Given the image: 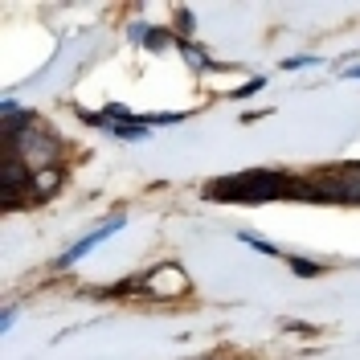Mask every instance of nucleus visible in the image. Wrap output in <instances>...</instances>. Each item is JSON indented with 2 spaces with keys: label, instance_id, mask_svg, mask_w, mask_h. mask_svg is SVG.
I'll return each instance as SVG.
<instances>
[{
  "label": "nucleus",
  "instance_id": "1",
  "mask_svg": "<svg viewBox=\"0 0 360 360\" xmlns=\"http://www.w3.org/2000/svg\"><path fill=\"white\" fill-rule=\"evenodd\" d=\"M295 188H299V176H287V172H270V168H250V172H238V176L225 180H209L205 184V197L209 201H233V205H262V201H295Z\"/></svg>",
  "mask_w": 360,
  "mask_h": 360
},
{
  "label": "nucleus",
  "instance_id": "2",
  "mask_svg": "<svg viewBox=\"0 0 360 360\" xmlns=\"http://www.w3.org/2000/svg\"><path fill=\"white\" fill-rule=\"evenodd\" d=\"M139 291H148V295H164V299H176V295L188 291V274L176 266V262H164V266L156 270H148L143 278H139Z\"/></svg>",
  "mask_w": 360,
  "mask_h": 360
},
{
  "label": "nucleus",
  "instance_id": "3",
  "mask_svg": "<svg viewBox=\"0 0 360 360\" xmlns=\"http://www.w3.org/2000/svg\"><path fill=\"white\" fill-rule=\"evenodd\" d=\"M119 229H123V217H111V221H103L98 229H94V233H86L82 242H74V246H70L66 254H62V258H53V266H62V270H66V266H74V262H78L82 254H90L94 246H103V242H107V238H115Z\"/></svg>",
  "mask_w": 360,
  "mask_h": 360
},
{
  "label": "nucleus",
  "instance_id": "4",
  "mask_svg": "<svg viewBox=\"0 0 360 360\" xmlns=\"http://www.w3.org/2000/svg\"><path fill=\"white\" fill-rule=\"evenodd\" d=\"M62 180H66V172H62V164H49V168H37V172H33V193H37V197H53V193L62 188Z\"/></svg>",
  "mask_w": 360,
  "mask_h": 360
},
{
  "label": "nucleus",
  "instance_id": "5",
  "mask_svg": "<svg viewBox=\"0 0 360 360\" xmlns=\"http://www.w3.org/2000/svg\"><path fill=\"white\" fill-rule=\"evenodd\" d=\"M168 45H180L176 33L168 29V25H148V33H143V49H152V53H164Z\"/></svg>",
  "mask_w": 360,
  "mask_h": 360
},
{
  "label": "nucleus",
  "instance_id": "6",
  "mask_svg": "<svg viewBox=\"0 0 360 360\" xmlns=\"http://www.w3.org/2000/svg\"><path fill=\"white\" fill-rule=\"evenodd\" d=\"M176 49H180V58H184V62H188L193 70H213V74H217V70H225L221 62H209V53H205L201 45H193V41H180Z\"/></svg>",
  "mask_w": 360,
  "mask_h": 360
},
{
  "label": "nucleus",
  "instance_id": "7",
  "mask_svg": "<svg viewBox=\"0 0 360 360\" xmlns=\"http://www.w3.org/2000/svg\"><path fill=\"white\" fill-rule=\"evenodd\" d=\"M287 266H291V274H299V278H319V274L328 270L323 262H311V258H303V254H291Z\"/></svg>",
  "mask_w": 360,
  "mask_h": 360
},
{
  "label": "nucleus",
  "instance_id": "8",
  "mask_svg": "<svg viewBox=\"0 0 360 360\" xmlns=\"http://www.w3.org/2000/svg\"><path fill=\"white\" fill-rule=\"evenodd\" d=\"M238 242L254 246L258 254H266V258H278V246H274V242H266V238H258V233H246V229H242V233H238Z\"/></svg>",
  "mask_w": 360,
  "mask_h": 360
},
{
  "label": "nucleus",
  "instance_id": "9",
  "mask_svg": "<svg viewBox=\"0 0 360 360\" xmlns=\"http://www.w3.org/2000/svg\"><path fill=\"white\" fill-rule=\"evenodd\" d=\"M262 86H266V78L258 74V78H250V82H242L238 90H229V98H233V103H246V98H254V94H258Z\"/></svg>",
  "mask_w": 360,
  "mask_h": 360
},
{
  "label": "nucleus",
  "instance_id": "10",
  "mask_svg": "<svg viewBox=\"0 0 360 360\" xmlns=\"http://www.w3.org/2000/svg\"><path fill=\"white\" fill-rule=\"evenodd\" d=\"M193 29H197L193 8H184V4H180V8H176V33H180V41H188V37H193Z\"/></svg>",
  "mask_w": 360,
  "mask_h": 360
},
{
  "label": "nucleus",
  "instance_id": "11",
  "mask_svg": "<svg viewBox=\"0 0 360 360\" xmlns=\"http://www.w3.org/2000/svg\"><path fill=\"white\" fill-rule=\"evenodd\" d=\"M315 62H319V58H307V53H303V58H287L283 70H307V66H315Z\"/></svg>",
  "mask_w": 360,
  "mask_h": 360
},
{
  "label": "nucleus",
  "instance_id": "12",
  "mask_svg": "<svg viewBox=\"0 0 360 360\" xmlns=\"http://www.w3.org/2000/svg\"><path fill=\"white\" fill-rule=\"evenodd\" d=\"M13 319H17V307H4V315H0V328H4V332H13Z\"/></svg>",
  "mask_w": 360,
  "mask_h": 360
},
{
  "label": "nucleus",
  "instance_id": "13",
  "mask_svg": "<svg viewBox=\"0 0 360 360\" xmlns=\"http://www.w3.org/2000/svg\"><path fill=\"white\" fill-rule=\"evenodd\" d=\"M344 78H360V62H356V66H348V70H344Z\"/></svg>",
  "mask_w": 360,
  "mask_h": 360
},
{
  "label": "nucleus",
  "instance_id": "14",
  "mask_svg": "<svg viewBox=\"0 0 360 360\" xmlns=\"http://www.w3.org/2000/svg\"><path fill=\"white\" fill-rule=\"evenodd\" d=\"M356 168H360V164H356Z\"/></svg>",
  "mask_w": 360,
  "mask_h": 360
}]
</instances>
